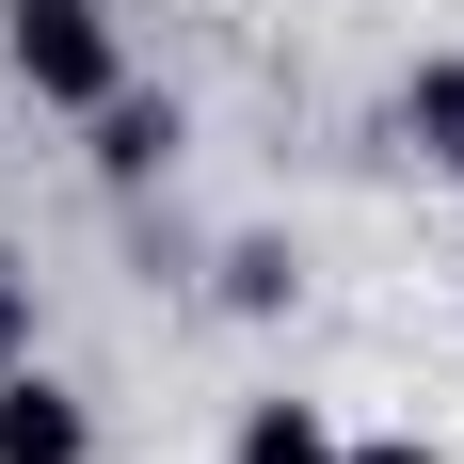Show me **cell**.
Segmentation results:
<instances>
[{"label":"cell","mask_w":464,"mask_h":464,"mask_svg":"<svg viewBox=\"0 0 464 464\" xmlns=\"http://www.w3.org/2000/svg\"><path fill=\"white\" fill-rule=\"evenodd\" d=\"M0 464H96L81 401H64L48 369H0Z\"/></svg>","instance_id":"2"},{"label":"cell","mask_w":464,"mask_h":464,"mask_svg":"<svg viewBox=\"0 0 464 464\" xmlns=\"http://www.w3.org/2000/svg\"><path fill=\"white\" fill-rule=\"evenodd\" d=\"M160 160H177V112H160V96H96V177H160Z\"/></svg>","instance_id":"3"},{"label":"cell","mask_w":464,"mask_h":464,"mask_svg":"<svg viewBox=\"0 0 464 464\" xmlns=\"http://www.w3.org/2000/svg\"><path fill=\"white\" fill-rule=\"evenodd\" d=\"M16 81L48 96V112H96L112 96V0H16Z\"/></svg>","instance_id":"1"},{"label":"cell","mask_w":464,"mask_h":464,"mask_svg":"<svg viewBox=\"0 0 464 464\" xmlns=\"http://www.w3.org/2000/svg\"><path fill=\"white\" fill-rule=\"evenodd\" d=\"M240 464H353V449H336L304 401H256V417H240Z\"/></svg>","instance_id":"5"},{"label":"cell","mask_w":464,"mask_h":464,"mask_svg":"<svg viewBox=\"0 0 464 464\" xmlns=\"http://www.w3.org/2000/svg\"><path fill=\"white\" fill-rule=\"evenodd\" d=\"M353 464H432V449H417V432H369V449H353Z\"/></svg>","instance_id":"6"},{"label":"cell","mask_w":464,"mask_h":464,"mask_svg":"<svg viewBox=\"0 0 464 464\" xmlns=\"http://www.w3.org/2000/svg\"><path fill=\"white\" fill-rule=\"evenodd\" d=\"M401 144L417 160H464V64H417L401 81Z\"/></svg>","instance_id":"4"}]
</instances>
